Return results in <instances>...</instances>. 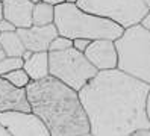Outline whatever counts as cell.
Instances as JSON below:
<instances>
[{"mask_svg": "<svg viewBox=\"0 0 150 136\" xmlns=\"http://www.w3.org/2000/svg\"><path fill=\"white\" fill-rule=\"evenodd\" d=\"M150 83L118 68L102 70L77 91L94 136H130L149 129L146 97Z\"/></svg>", "mask_w": 150, "mask_h": 136, "instance_id": "cell-1", "label": "cell"}, {"mask_svg": "<svg viewBox=\"0 0 150 136\" xmlns=\"http://www.w3.org/2000/svg\"><path fill=\"white\" fill-rule=\"evenodd\" d=\"M30 112L38 115L50 136L90 135V123L79 92L53 76L30 80L26 86Z\"/></svg>", "mask_w": 150, "mask_h": 136, "instance_id": "cell-2", "label": "cell"}, {"mask_svg": "<svg viewBox=\"0 0 150 136\" xmlns=\"http://www.w3.org/2000/svg\"><path fill=\"white\" fill-rule=\"evenodd\" d=\"M58 33L70 39L86 38V39H117L123 33V27L108 18L97 17L86 11H82L74 3L64 2L55 6V20Z\"/></svg>", "mask_w": 150, "mask_h": 136, "instance_id": "cell-3", "label": "cell"}, {"mask_svg": "<svg viewBox=\"0 0 150 136\" xmlns=\"http://www.w3.org/2000/svg\"><path fill=\"white\" fill-rule=\"evenodd\" d=\"M117 68L150 83V30L139 23L126 27L117 39Z\"/></svg>", "mask_w": 150, "mask_h": 136, "instance_id": "cell-4", "label": "cell"}, {"mask_svg": "<svg viewBox=\"0 0 150 136\" xmlns=\"http://www.w3.org/2000/svg\"><path fill=\"white\" fill-rule=\"evenodd\" d=\"M49 74L79 91L97 74V68L82 51L70 47L67 50L49 51Z\"/></svg>", "mask_w": 150, "mask_h": 136, "instance_id": "cell-5", "label": "cell"}, {"mask_svg": "<svg viewBox=\"0 0 150 136\" xmlns=\"http://www.w3.org/2000/svg\"><path fill=\"white\" fill-rule=\"evenodd\" d=\"M76 5L82 11L120 24L123 29L138 24L149 11L143 0H77Z\"/></svg>", "mask_w": 150, "mask_h": 136, "instance_id": "cell-6", "label": "cell"}, {"mask_svg": "<svg viewBox=\"0 0 150 136\" xmlns=\"http://www.w3.org/2000/svg\"><path fill=\"white\" fill-rule=\"evenodd\" d=\"M0 124L6 127V130L9 132V136H50V132L46 124L33 112H0Z\"/></svg>", "mask_w": 150, "mask_h": 136, "instance_id": "cell-7", "label": "cell"}, {"mask_svg": "<svg viewBox=\"0 0 150 136\" xmlns=\"http://www.w3.org/2000/svg\"><path fill=\"white\" fill-rule=\"evenodd\" d=\"M83 54L97 68V71L117 68L118 58H117V49L114 39H108V38L93 39L90 45L85 49Z\"/></svg>", "mask_w": 150, "mask_h": 136, "instance_id": "cell-8", "label": "cell"}, {"mask_svg": "<svg viewBox=\"0 0 150 136\" xmlns=\"http://www.w3.org/2000/svg\"><path fill=\"white\" fill-rule=\"evenodd\" d=\"M17 33L20 35L24 49L30 51H49L50 42L59 35L55 23L46 26L32 24L30 27H20L17 29Z\"/></svg>", "mask_w": 150, "mask_h": 136, "instance_id": "cell-9", "label": "cell"}, {"mask_svg": "<svg viewBox=\"0 0 150 136\" xmlns=\"http://www.w3.org/2000/svg\"><path fill=\"white\" fill-rule=\"evenodd\" d=\"M5 111L30 112V103L26 88H17L0 76V112Z\"/></svg>", "mask_w": 150, "mask_h": 136, "instance_id": "cell-10", "label": "cell"}, {"mask_svg": "<svg viewBox=\"0 0 150 136\" xmlns=\"http://www.w3.org/2000/svg\"><path fill=\"white\" fill-rule=\"evenodd\" d=\"M33 5L30 0H2L3 18L11 21L17 29L32 26V9Z\"/></svg>", "mask_w": 150, "mask_h": 136, "instance_id": "cell-11", "label": "cell"}, {"mask_svg": "<svg viewBox=\"0 0 150 136\" xmlns=\"http://www.w3.org/2000/svg\"><path fill=\"white\" fill-rule=\"evenodd\" d=\"M24 71L30 80H40L49 76V51H33L29 59L24 61Z\"/></svg>", "mask_w": 150, "mask_h": 136, "instance_id": "cell-12", "label": "cell"}, {"mask_svg": "<svg viewBox=\"0 0 150 136\" xmlns=\"http://www.w3.org/2000/svg\"><path fill=\"white\" fill-rule=\"evenodd\" d=\"M0 45L5 51V56H18L21 58L24 53V44L17 30L12 32H0Z\"/></svg>", "mask_w": 150, "mask_h": 136, "instance_id": "cell-13", "label": "cell"}, {"mask_svg": "<svg viewBox=\"0 0 150 136\" xmlns=\"http://www.w3.org/2000/svg\"><path fill=\"white\" fill-rule=\"evenodd\" d=\"M55 20V6H52L46 2H37L32 9V24L35 26H46L52 24Z\"/></svg>", "mask_w": 150, "mask_h": 136, "instance_id": "cell-14", "label": "cell"}, {"mask_svg": "<svg viewBox=\"0 0 150 136\" xmlns=\"http://www.w3.org/2000/svg\"><path fill=\"white\" fill-rule=\"evenodd\" d=\"M3 79H6L9 83H12L14 86L17 88H26L28 83L30 82V77L28 76V73L24 71V68H18V70H14L11 73H8V74L2 76Z\"/></svg>", "mask_w": 150, "mask_h": 136, "instance_id": "cell-15", "label": "cell"}, {"mask_svg": "<svg viewBox=\"0 0 150 136\" xmlns=\"http://www.w3.org/2000/svg\"><path fill=\"white\" fill-rule=\"evenodd\" d=\"M24 61L23 58L18 56H5L3 59H0V76H5L8 73H11L14 70L23 68Z\"/></svg>", "mask_w": 150, "mask_h": 136, "instance_id": "cell-16", "label": "cell"}, {"mask_svg": "<svg viewBox=\"0 0 150 136\" xmlns=\"http://www.w3.org/2000/svg\"><path fill=\"white\" fill-rule=\"evenodd\" d=\"M70 47H73V39L67 38V36L58 35L56 38L50 42L49 45V51H59V50H67Z\"/></svg>", "mask_w": 150, "mask_h": 136, "instance_id": "cell-17", "label": "cell"}, {"mask_svg": "<svg viewBox=\"0 0 150 136\" xmlns=\"http://www.w3.org/2000/svg\"><path fill=\"white\" fill-rule=\"evenodd\" d=\"M90 42H91V39H86V38H74L73 39V47L76 49V50H79V51H85V49L90 45Z\"/></svg>", "mask_w": 150, "mask_h": 136, "instance_id": "cell-18", "label": "cell"}, {"mask_svg": "<svg viewBox=\"0 0 150 136\" xmlns=\"http://www.w3.org/2000/svg\"><path fill=\"white\" fill-rule=\"evenodd\" d=\"M12 30H17V27L11 21H8L6 18H2L0 20V32H12Z\"/></svg>", "mask_w": 150, "mask_h": 136, "instance_id": "cell-19", "label": "cell"}, {"mask_svg": "<svg viewBox=\"0 0 150 136\" xmlns=\"http://www.w3.org/2000/svg\"><path fill=\"white\" fill-rule=\"evenodd\" d=\"M139 24L144 27V29H147V30H150V11H147V14L141 18V21H139Z\"/></svg>", "mask_w": 150, "mask_h": 136, "instance_id": "cell-20", "label": "cell"}, {"mask_svg": "<svg viewBox=\"0 0 150 136\" xmlns=\"http://www.w3.org/2000/svg\"><path fill=\"white\" fill-rule=\"evenodd\" d=\"M130 136H150V127L149 129H146V127H143V129H137Z\"/></svg>", "mask_w": 150, "mask_h": 136, "instance_id": "cell-21", "label": "cell"}, {"mask_svg": "<svg viewBox=\"0 0 150 136\" xmlns=\"http://www.w3.org/2000/svg\"><path fill=\"white\" fill-rule=\"evenodd\" d=\"M146 113H147V118L150 121V89H149V94L146 97Z\"/></svg>", "mask_w": 150, "mask_h": 136, "instance_id": "cell-22", "label": "cell"}, {"mask_svg": "<svg viewBox=\"0 0 150 136\" xmlns=\"http://www.w3.org/2000/svg\"><path fill=\"white\" fill-rule=\"evenodd\" d=\"M42 2H46V3H49V5H52V6H58V5H61V3H64L65 0H42Z\"/></svg>", "mask_w": 150, "mask_h": 136, "instance_id": "cell-23", "label": "cell"}, {"mask_svg": "<svg viewBox=\"0 0 150 136\" xmlns=\"http://www.w3.org/2000/svg\"><path fill=\"white\" fill-rule=\"evenodd\" d=\"M0 136H9V132L6 130V127L3 124H0Z\"/></svg>", "mask_w": 150, "mask_h": 136, "instance_id": "cell-24", "label": "cell"}, {"mask_svg": "<svg viewBox=\"0 0 150 136\" xmlns=\"http://www.w3.org/2000/svg\"><path fill=\"white\" fill-rule=\"evenodd\" d=\"M32 53H33V51H30V50H24V53H23V56H21V58H23V61H26V59H29V58L32 56Z\"/></svg>", "mask_w": 150, "mask_h": 136, "instance_id": "cell-25", "label": "cell"}, {"mask_svg": "<svg viewBox=\"0 0 150 136\" xmlns=\"http://www.w3.org/2000/svg\"><path fill=\"white\" fill-rule=\"evenodd\" d=\"M3 18V6H2V2H0V20Z\"/></svg>", "mask_w": 150, "mask_h": 136, "instance_id": "cell-26", "label": "cell"}, {"mask_svg": "<svg viewBox=\"0 0 150 136\" xmlns=\"http://www.w3.org/2000/svg\"><path fill=\"white\" fill-rule=\"evenodd\" d=\"M3 58H5V51L2 49V45H0V59H3Z\"/></svg>", "mask_w": 150, "mask_h": 136, "instance_id": "cell-27", "label": "cell"}, {"mask_svg": "<svg viewBox=\"0 0 150 136\" xmlns=\"http://www.w3.org/2000/svg\"><path fill=\"white\" fill-rule=\"evenodd\" d=\"M143 2L146 3V6L149 8V11H150V0H143Z\"/></svg>", "mask_w": 150, "mask_h": 136, "instance_id": "cell-28", "label": "cell"}, {"mask_svg": "<svg viewBox=\"0 0 150 136\" xmlns=\"http://www.w3.org/2000/svg\"><path fill=\"white\" fill-rule=\"evenodd\" d=\"M65 2H68V3H74V5H76V3H77V0H65Z\"/></svg>", "mask_w": 150, "mask_h": 136, "instance_id": "cell-29", "label": "cell"}, {"mask_svg": "<svg viewBox=\"0 0 150 136\" xmlns=\"http://www.w3.org/2000/svg\"><path fill=\"white\" fill-rule=\"evenodd\" d=\"M30 2H32V3H37V2H40V0H30Z\"/></svg>", "mask_w": 150, "mask_h": 136, "instance_id": "cell-30", "label": "cell"}, {"mask_svg": "<svg viewBox=\"0 0 150 136\" xmlns=\"http://www.w3.org/2000/svg\"><path fill=\"white\" fill-rule=\"evenodd\" d=\"M0 2H2V0H0Z\"/></svg>", "mask_w": 150, "mask_h": 136, "instance_id": "cell-31", "label": "cell"}]
</instances>
